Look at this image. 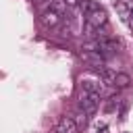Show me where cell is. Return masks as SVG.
<instances>
[{
    "label": "cell",
    "mask_w": 133,
    "mask_h": 133,
    "mask_svg": "<svg viewBox=\"0 0 133 133\" xmlns=\"http://www.w3.org/2000/svg\"><path fill=\"white\" fill-rule=\"evenodd\" d=\"M98 104H100V94L81 89V96H79V108H81L83 112H87V114H96Z\"/></svg>",
    "instance_id": "obj_1"
},
{
    "label": "cell",
    "mask_w": 133,
    "mask_h": 133,
    "mask_svg": "<svg viewBox=\"0 0 133 133\" xmlns=\"http://www.w3.org/2000/svg\"><path fill=\"white\" fill-rule=\"evenodd\" d=\"M79 56H81V60H83V62H87L89 66H94V69H98V71H102V69H104V60H106V58L102 56V52L85 48Z\"/></svg>",
    "instance_id": "obj_2"
},
{
    "label": "cell",
    "mask_w": 133,
    "mask_h": 133,
    "mask_svg": "<svg viewBox=\"0 0 133 133\" xmlns=\"http://www.w3.org/2000/svg\"><path fill=\"white\" fill-rule=\"evenodd\" d=\"M58 23H60V15H58V10H54V8L44 10V15H42V25H44V27H56Z\"/></svg>",
    "instance_id": "obj_3"
},
{
    "label": "cell",
    "mask_w": 133,
    "mask_h": 133,
    "mask_svg": "<svg viewBox=\"0 0 133 133\" xmlns=\"http://www.w3.org/2000/svg\"><path fill=\"white\" fill-rule=\"evenodd\" d=\"M77 123H75V118H71V116H62L60 118V123H58V127H56V131L58 133H77Z\"/></svg>",
    "instance_id": "obj_4"
},
{
    "label": "cell",
    "mask_w": 133,
    "mask_h": 133,
    "mask_svg": "<svg viewBox=\"0 0 133 133\" xmlns=\"http://www.w3.org/2000/svg\"><path fill=\"white\" fill-rule=\"evenodd\" d=\"M81 89L100 94V91H102V83H100V81H94V79H81Z\"/></svg>",
    "instance_id": "obj_5"
},
{
    "label": "cell",
    "mask_w": 133,
    "mask_h": 133,
    "mask_svg": "<svg viewBox=\"0 0 133 133\" xmlns=\"http://www.w3.org/2000/svg\"><path fill=\"white\" fill-rule=\"evenodd\" d=\"M129 83H131V77L127 73H116V77H114V85L116 87H127Z\"/></svg>",
    "instance_id": "obj_6"
},
{
    "label": "cell",
    "mask_w": 133,
    "mask_h": 133,
    "mask_svg": "<svg viewBox=\"0 0 133 133\" xmlns=\"http://www.w3.org/2000/svg\"><path fill=\"white\" fill-rule=\"evenodd\" d=\"M81 8H83V12L87 15V12L96 10V8H100V4H98V2H94V0H83V2H81Z\"/></svg>",
    "instance_id": "obj_7"
},
{
    "label": "cell",
    "mask_w": 133,
    "mask_h": 133,
    "mask_svg": "<svg viewBox=\"0 0 133 133\" xmlns=\"http://www.w3.org/2000/svg\"><path fill=\"white\" fill-rule=\"evenodd\" d=\"M87 116H89V114H87V112H83V110L77 114L75 123H77V127H79V129H85V127H87Z\"/></svg>",
    "instance_id": "obj_8"
},
{
    "label": "cell",
    "mask_w": 133,
    "mask_h": 133,
    "mask_svg": "<svg viewBox=\"0 0 133 133\" xmlns=\"http://www.w3.org/2000/svg\"><path fill=\"white\" fill-rule=\"evenodd\" d=\"M116 12H118L121 17H131V10L127 8L125 2H116Z\"/></svg>",
    "instance_id": "obj_9"
},
{
    "label": "cell",
    "mask_w": 133,
    "mask_h": 133,
    "mask_svg": "<svg viewBox=\"0 0 133 133\" xmlns=\"http://www.w3.org/2000/svg\"><path fill=\"white\" fill-rule=\"evenodd\" d=\"M62 2H64V4L69 6V8H75V6L79 4V0H62Z\"/></svg>",
    "instance_id": "obj_10"
},
{
    "label": "cell",
    "mask_w": 133,
    "mask_h": 133,
    "mask_svg": "<svg viewBox=\"0 0 133 133\" xmlns=\"http://www.w3.org/2000/svg\"><path fill=\"white\" fill-rule=\"evenodd\" d=\"M98 133H108V127H102V129H98Z\"/></svg>",
    "instance_id": "obj_11"
},
{
    "label": "cell",
    "mask_w": 133,
    "mask_h": 133,
    "mask_svg": "<svg viewBox=\"0 0 133 133\" xmlns=\"http://www.w3.org/2000/svg\"><path fill=\"white\" fill-rule=\"evenodd\" d=\"M131 17H133V8H131Z\"/></svg>",
    "instance_id": "obj_12"
}]
</instances>
